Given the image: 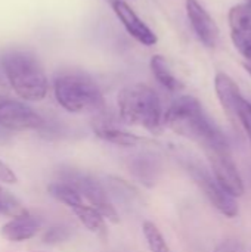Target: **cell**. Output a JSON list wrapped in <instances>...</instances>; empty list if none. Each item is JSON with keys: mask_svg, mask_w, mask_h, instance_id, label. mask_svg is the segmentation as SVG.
Returning <instances> with one entry per match:
<instances>
[{"mask_svg": "<svg viewBox=\"0 0 251 252\" xmlns=\"http://www.w3.org/2000/svg\"><path fill=\"white\" fill-rule=\"evenodd\" d=\"M164 126L179 136L197 142L204 151L229 143L223 131L207 117L200 100L194 96L178 97L164 112Z\"/></svg>", "mask_w": 251, "mask_h": 252, "instance_id": "6da1fadb", "label": "cell"}, {"mask_svg": "<svg viewBox=\"0 0 251 252\" xmlns=\"http://www.w3.org/2000/svg\"><path fill=\"white\" fill-rule=\"evenodd\" d=\"M0 63L9 86L24 102H40L47 96L49 81L36 55L12 50L3 55Z\"/></svg>", "mask_w": 251, "mask_h": 252, "instance_id": "7a4b0ae2", "label": "cell"}, {"mask_svg": "<svg viewBox=\"0 0 251 252\" xmlns=\"http://www.w3.org/2000/svg\"><path fill=\"white\" fill-rule=\"evenodd\" d=\"M118 115L124 124L139 126L152 134H160L164 127V112L158 93L143 84L135 83L120 90L117 96Z\"/></svg>", "mask_w": 251, "mask_h": 252, "instance_id": "3957f363", "label": "cell"}, {"mask_svg": "<svg viewBox=\"0 0 251 252\" xmlns=\"http://www.w3.org/2000/svg\"><path fill=\"white\" fill-rule=\"evenodd\" d=\"M53 93L56 102L72 114H98L105 109V99L99 86L83 72L59 74L53 81Z\"/></svg>", "mask_w": 251, "mask_h": 252, "instance_id": "277c9868", "label": "cell"}, {"mask_svg": "<svg viewBox=\"0 0 251 252\" xmlns=\"http://www.w3.org/2000/svg\"><path fill=\"white\" fill-rule=\"evenodd\" d=\"M59 182H64L70 185L80 196L84 198L92 208L98 210L104 219H108L111 223H118V214L111 204L107 190L102 188V185L95 180L90 174L83 173L77 168H61L58 171Z\"/></svg>", "mask_w": 251, "mask_h": 252, "instance_id": "5b68a950", "label": "cell"}, {"mask_svg": "<svg viewBox=\"0 0 251 252\" xmlns=\"http://www.w3.org/2000/svg\"><path fill=\"white\" fill-rule=\"evenodd\" d=\"M180 161L186 173L217 211H220L228 219H234L238 216L237 198L231 196L198 159H194L192 157H180Z\"/></svg>", "mask_w": 251, "mask_h": 252, "instance_id": "8992f818", "label": "cell"}, {"mask_svg": "<svg viewBox=\"0 0 251 252\" xmlns=\"http://www.w3.org/2000/svg\"><path fill=\"white\" fill-rule=\"evenodd\" d=\"M210 167L212 174L217 180V183L234 198H240L244 195V182L240 176V171L232 159L231 148L228 145L216 146L204 151Z\"/></svg>", "mask_w": 251, "mask_h": 252, "instance_id": "52a82bcc", "label": "cell"}, {"mask_svg": "<svg viewBox=\"0 0 251 252\" xmlns=\"http://www.w3.org/2000/svg\"><path fill=\"white\" fill-rule=\"evenodd\" d=\"M44 123V118L25 102L0 94V126L6 130H41Z\"/></svg>", "mask_w": 251, "mask_h": 252, "instance_id": "ba28073f", "label": "cell"}, {"mask_svg": "<svg viewBox=\"0 0 251 252\" xmlns=\"http://www.w3.org/2000/svg\"><path fill=\"white\" fill-rule=\"evenodd\" d=\"M112 10L124 30L141 44L143 46H154L158 41L157 34L139 18V15L132 9L130 4H127L124 0H111Z\"/></svg>", "mask_w": 251, "mask_h": 252, "instance_id": "9c48e42d", "label": "cell"}, {"mask_svg": "<svg viewBox=\"0 0 251 252\" xmlns=\"http://www.w3.org/2000/svg\"><path fill=\"white\" fill-rule=\"evenodd\" d=\"M228 22L235 47L251 65V9L246 3L232 6L228 13Z\"/></svg>", "mask_w": 251, "mask_h": 252, "instance_id": "30bf717a", "label": "cell"}, {"mask_svg": "<svg viewBox=\"0 0 251 252\" xmlns=\"http://www.w3.org/2000/svg\"><path fill=\"white\" fill-rule=\"evenodd\" d=\"M186 15L200 41L207 47H215L219 40V28L204 6L198 0H186Z\"/></svg>", "mask_w": 251, "mask_h": 252, "instance_id": "8fae6325", "label": "cell"}, {"mask_svg": "<svg viewBox=\"0 0 251 252\" xmlns=\"http://www.w3.org/2000/svg\"><path fill=\"white\" fill-rule=\"evenodd\" d=\"M92 127H93V133L99 139H102L108 143L117 145V146L132 148V146H138L142 142V137L123 130L121 127H118L115 124V121L112 118L107 117L105 109L96 114V117L92 123Z\"/></svg>", "mask_w": 251, "mask_h": 252, "instance_id": "7c38bea8", "label": "cell"}, {"mask_svg": "<svg viewBox=\"0 0 251 252\" xmlns=\"http://www.w3.org/2000/svg\"><path fill=\"white\" fill-rule=\"evenodd\" d=\"M215 90H216L217 99H219L223 111L226 112V115L232 121H238L237 111H238V105L243 99L238 84L225 72H217L216 78H215Z\"/></svg>", "mask_w": 251, "mask_h": 252, "instance_id": "4fadbf2b", "label": "cell"}, {"mask_svg": "<svg viewBox=\"0 0 251 252\" xmlns=\"http://www.w3.org/2000/svg\"><path fill=\"white\" fill-rule=\"evenodd\" d=\"M129 170L138 182L151 188L155 185L161 173V162L157 155L151 152H141L130 158Z\"/></svg>", "mask_w": 251, "mask_h": 252, "instance_id": "5bb4252c", "label": "cell"}, {"mask_svg": "<svg viewBox=\"0 0 251 252\" xmlns=\"http://www.w3.org/2000/svg\"><path fill=\"white\" fill-rule=\"evenodd\" d=\"M40 229V220L34 216L25 213L16 217H12L7 223L1 226V236L10 242H24L37 235Z\"/></svg>", "mask_w": 251, "mask_h": 252, "instance_id": "9a60e30c", "label": "cell"}, {"mask_svg": "<svg viewBox=\"0 0 251 252\" xmlns=\"http://www.w3.org/2000/svg\"><path fill=\"white\" fill-rule=\"evenodd\" d=\"M149 66H151V72L154 75V78L169 92H179L182 90V83L175 77V74L172 72L167 61L164 56L161 55H154L151 58V62H149Z\"/></svg>", "mask_w": 251, "mask_h": 252, "instance_id": "2e32d148", "label": "cell"}, {"mask_svg": "<svg viewBox=\"0 0 251 252\" xmlns=\"http://www.w3.org/2000/svg\"><path fill=\"white\" fill-rule=\"evenodd\" d=\"M72 211H74V214L77 216V219L80 220V223H81L89 232L95 233L96 236H99V238H102V239L107 238V232H108V230H107L105 219H104V216H102L98 210L92 208L90 205H84V204H83V205L74 208Z\"/></svg>", "mask_w": 251, "mask_h": 252, "instance_id": "e0dca14e", "label": "cell"}, {"mask_svg": "<svg viewBox=\"0 0 251 252\" xmlns=\"http://www.w3.org/2000/svg\"><path fill=\"white\" fill-rule=\"evenodd\" d=\"M47 192H49L50 196H53L56 201L65 204V205L70 207L71 210H74V208L83 205L81 196H80L70 185H67V183H64V182H59V180H58V182L50 183V185L47 186Z\"/></svg>", "mask_w": 251, "mask_h": 252, "instance_id": "ac0fdd59", "label": "cell"}, {"mask_svg": "<svg viewBox=\"0 0 251 252\" xmlns=\"http://www.w3.org/2000/svg\"><path fill=\"white\" fill-rule=\"evenodd\" d=\"M143 230V236L146 239L148 248L151 252H170V248L163 236V233L160 232V229L151 223V221H145L142 226Z\"/></svg>", "mask_w": 251, "mask_h": 252, "instance_id": "d6986e66", "label": "cell"}, {"mask_svg": "<svg viewBox=\"0 0 251 252\" xmlns=\"http://www.w3.org/2000/svg\"><path fill=\"white\" fill-rule=\"evenodd\" d=\"M0 210L3 216H9V217H16V216L28 213L22 207V204L3 188H0Z\"/></svg>", "mask_w": 251, "mask_h": 252, "instance_id": "ffe728a7", "label": "cell"}, {"mask_svg": "<svg viewBox=\"0 0 251 252\" xmlns=\"http://www.w3.org/2000/svg\"><path fill=\"white\" fill-rule=\"evenodd\" d=\"M70 238V230L64 226H53L50 227L44 236H43V242L47 244V245H56V244H61L64 241H67Z\"/></svg>", "mask_w": 251, "mask_h": 252, "instance_id": "44dd1931", "label": "cell"}, {"mask_svg": "<svg viewBox=\"0 0 251 252\" xmlns=\"http://www.w3.org/2000/svg\"><path fill=\"white\" fill-rule=\"evenodd\" d=\"M237 115H238V121L243 124V127H244V130H246L251 142V102L243 97L240 105H238Z\"/></svg>", "mask_w": 251, "mask_h": 252, "instance_id": "7402d4cb", "label": "cell"}, {"mask_svg": "<svg viewBox=\"0 0 251 252\" xmlns=\"http://www.w3.org/2000/svg\"><path fill=\"white\" fill-rule=\"evenodd\" d=\"M0 182L7 183V185H12V183L18 182L16 174L13 173V170H10V167L6 165L3 161H0Z\"/></svg>", "mask_w": 251, "mask_h": 252, "instance_id": "603a6c76", "label": "cell"}, {"mask_svg": "<svg viewBox=\"0 0 251 252\" xmlns=\"http://www.w3.org/2000/svg\"><path fill=\"white\" fill-rule=\"evenodd\" d=\"M215 252H243L241 251V244L234 239H228L222 242L220 245L216 247Z\"/></svg>", "mask_w": 251, "mask_h": 252, "instance_id": "cb8c5ba5", "label": "cell"}, {"mask_svg": "<svg viewBox=\"0 0 251 252\" xmlns=\"http://www.w3.org/2000/svg\"><path fill=\"white\" fill-rule=\"evenodd\" d=\"M10 133L12 131H9V130H6L4 127L0 126V145H4V143H7L10 140Z\"/></svg>", "mask_w": 251, "mask_h": 252, "instance_id": "d4e9b609", "label": "cell"}, {"mask_svg": "<svg viewBox=\"0 0 251 252\" xmlns=\"http://www.w3.org/2000/svg\"><path fill=\"white\" fill-rule=\"evenodd\" d=\"M244 68L247 69V72H249V74L251 75V65H250V63H246V65H244Z\"/></svg>", "mask_w": 251, "mask_h": 252, "instance_id": "484cf974", "label": "cell"}, {"mask_svg": "<svg viewBox=\"0 0 251 252\" xmlns=\"http://www.w3.org/2000/svg\"><path fill=\"white\" fill-rule=\"evenodd\" d=\"M246 4H247V6L251 9V0H246Z\"/></svg>", "mask_w": 251, "mask_h": 252, "instance_id": "4316f807", "label": "cell"}, {"mask_svg": "<svg viewBox=\"0 0 251 252\" xmlns=\"http://www.w3.org/2000/svg\"><path fill=\"white\" fill-rule=\"evenodd\" d=\"M0 86H1V87H3V83H1V81H0Z\"/></svg>", "mask_w": 251, "mask_h": 252, "instance_id": "83f0119b", "label": "cell"}, {"mask_svg": "<svg viewBox=\"0 0 251 252\" xmlns=\"http://www.w3.org/2000/svg\"><path fill=\"white\" fill-rule=\"evenodd\" d=\"M0 214H1V210H0Z\"/></svg>", "mask_w": 251, "mask_h": 252, "instance_id": "f1b7e54d", "label": "cell"}]
</instances>
